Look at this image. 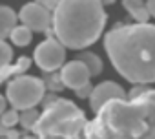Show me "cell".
Instances as JSON below:
<instances>
[{
    "label": "cell",
    "mask_w": 155,
    "mask_h": 139,
    "mask_svg": "<svg viewBox=\"0 0 155 139\" xmlns=\"http://www.w3.org/2000/svg\"><path fill=\"white\" fill-rule=\"evenodd\" d=\"M155 128V90L133 88L126 99L102 104L93 123L84 128L86 137H148Z\"/></svg>",
    "instance_id": "cell-1"
},
{
    "label": "cell",
    "mask_w": 155,
    "mask_h": 139,
    "mask_svg": "<svg viewBox=\"0 0 155 139\" xmlns=\"http://www.w3.org/2000/svg\"><path fill=\"white\" fill-rule=\"evenodd\" d=\"M104 48L126 81L133 84L155 83V26L148 22L117 26L106 33Z\"/></svg>",
    "instance_id": "cell-2"
},
{
    "label": "cell",
    "mask_w": 155,
    "mask_h": 139,
    "mask_svg": "<svg viewBox=\"0 0 155 139\" xmlns=\"http://www.w3.org/2000/svg\"><path fill=\"white\" fill-rule=\"evenodd\" d=\"M53 11V33L71 49L91 46L106 26L102 0H60Z\"/></svg>",
    "instance_id": "cell-3"
},
{
    "label": "cell",
    "mask_w": 155,
    "mask_h": 139,
    "mask_svg": "<svg viewBox=\"0 0 155 139\" xmlns=\"http://www.w3.org/2000/svg\"><path fill=\"white\" fill-rule=\"evenodd\" d=\"M88 124L84 112L68 99H53L40 114L33 134L37 137H79Z\"/></svg>",
    "instance_id": "cell-4"
},
{
    "label": "cell",
    "mask_w": 155,
    "mask_h": 139,
    "mask_svg": "<svg viewBox=\"0 0 155 139\" xmlns=\"http://www.w3.org/2000/svg\"><path fill=\"white\" fill-rule=\"evenodd\" d=\"M46 95V83L38 77L29 75H15V79L8 84L6 97L13 108L26 110L31 106H37Z\"/></svg>",
    "instance_id": "cell-5"
},
{
    "label": "cell",
    "mask_w": 155,
    "mask_h": 139,
    "mask_svg": "<svg viewBox=\"0 0 155 139\" xmlns=\"http://www.w3.org/2000/svg\"><path fill=\"white\" fill-rule=\"evenodd\" d=\"M66 60V46L58 39H46L35 49V62L44 72H55Z\"/></svg>",
    "instance_id": "cell-6"
},
{
    "label": "cell",
    "mask_w": 155,
    "mask_h": 139,
    "mask_svg": "<svg viewBox=\"0 0 155 139\" xmlns=\"http://www.w3.org/2000/svg\"><path fill=\"white\" fill-rule=\"evenodd\" d=\"M18 19L22 20V24H26L33 31H48L51 28V24H53L51 9L42 6V4H38V2L26 4L20 9Z\"/></svg>",
    "instance_id": "cell-7"
},
{
    "label": "cell",
    "mask_w": 155,
    "mask_h": 139,
    "mask_svg": "<svg viewBox=\"0 0 155 139\" xmlns=\"http://www.w3.org/2000/svg\"><path fill=\"white\" fill-rule=\"evenodd\" d=\"M90 77H91V72L90 68L81 60H71L68 64H62V70H60V79L64 83V86L71 88V90H79L81 86L88 84L90 83Z\"/></svg>",
    "instance_id": "cell-8"
},
{
    "label": "cell",
    "mask_w": 155,
    "mask_h": 139,
    "mask_svg": "<svg viewBox=\"0 0 155 139\" xmlns=\"http://www.w3.org/2000/svg\"><path fill=\"white\" fill-rule=\"evenodd\" d=\"M126 97L128 95L120 84H117L113 81H106V83H101L99 86L93 88V92L90 95V106L93 112H99L104 103H108L111 99H126Z\"/></svg>",
    "instance_id": "cell-9"
},
{
    "label": "cell",
    "mask_w": 155,
    "mask_h": 139,
    "mask_svg": "<svg viewBox=\"0 0 155 139\" xmlns=\"http://www.w3.org/2000/svg\"><path fill=\"white\" fill-rule=\"evenodd\" d=\"M122 6L131 15V19H135L137 22H148L151 17L146 0H122Z\"/></svg>",
    "instance_id": "cell-10"
},
{
    "label": "cell",
    "mask_w": 155,
    "mask_h": 139,
    "mask_svg": "<svg viewBox=\"0 0 155 139\" xmlns=\"http://www.w3.org/2000/svg\"><path fill=\"white\" fill-rule=\"evenodd\" d=\"M17 20H18V15L8 8V6H0V39H6L13 28L17 26Z\"/></svg>",
    "instance_id": "cell-11"
},
{
    "label": "cell",
    "mask_w": 155,
    "mask_h": 139,
    "mask_svg": "<svg viewBox=\"0 0 155 139\" xmlns=\"http://www.w3.org/2000/svg\"><path fill=\"white\" fill-rule=\"evenodd\" d=\"M9 37H11V42L15 44V46H28L29 42H31V39H33V29L31 28H28L26 24H22V26H15L13 28V31L9 33Z\"/></svg>",
    "instance_id": "cell-12"
},
{
    "label": "cell",
    "mask_w": 155,
    "mask_h": 139,
    "mask_svg": "<svg viewBox=\"0 0 155 139\" xmlns=\"http://www.w3.org/2000/svg\"><path fill=\"white\" fill-rule=\"evenodd\" d=\"M88 68H90V72H91V75H99L101 72H102V60L95 55V53H91V51H84V53H81V57H79Z\"/></svg>",
    "instance_id": "cell-13"
},
{
    "label": "cell",
    "mask_w": 155,
    "mask_h": 139,
    "mask_svg": "<svg viewBox=\"0 0 155 139\" xmlns=\"http://www.w3.org/2000/svg\"><path fill=\"white\" fill-rule=\"evenodd\" d=\"M20 112H22V114H20V124H22L26 130H33L35 124H37V121H38V117H40V114L37 112V108L31 106V108L20 110Z\"/></svg>",
    "instance_id": "cell-14"
},
{
    "label": "cell",
    "mask_w": 155,
    "mask_h": 139,
    "mask_svg": "<svg viewBox=\"0 0 155 139\" xmlns=\"http://www.w3.org/2000/svg\"><path fill=\"white\" fill-rule=\"evenodd\" d=\"M11 59H13V49H11V46H9L4 39H0V72H2L4 68L9 66Z\"/></svg>",
    "instance_id": "cell-15"
},
{
    "label": "cell",
    "mask_w": 155,
    "mask_h": 139,
    "mask_svg": "<svg viewBox=\"0 0 155 139\" xmlns=\"http://www.w3.org/2000/svg\"><path fill=\"white\" fill-rule=\"evenodd\" d=\"M0 121H2L6 126H9V128H13L17 123H20V114H18V110L17 108H13V110H4V114L0 115Z\"/></svg>",
    "instance_id": "cell-16"
},
{
    "label": "cell",
    "mask_w": 155,
    "mask_h": 139,
    "mask_svg": "<svg viewBox=\"0 0 155 139\" xmlns=\"http://www.w3.org/2000/svg\"><path fill=\"white\" fill-rule=\"evenodd\" d=\"M46 77V84L49 86V88H53V90H58V88H62L64 86V83H62V79H60V75H44Z\"/></svg>",
    "instance_id": "cell-17"
},
{
    "label": "cell",
    "mask_w": 155,
    "mask_h": 139,
    "mask_svg": "<svg viewBox=\"0 0 155 139\" xmlns=\"http://www.w3.org/2000/svg\"><path fill=\"white\" fill-rule=\"evenodd\" d=\"M91 92H93V86H91L90 83H88V84H84V86H81L79 90H75L77 97H81V99H90Z\"/></svg>",
    "instance_id": "cell-18"
},
{
    "label": "cell",
    "mask_w": 155,
    "mask_h": 139,
    "mask_svg": "<svg viewBox=\"0 0 155 139\" xmlns=\"http://www.w3.org/2000/svg\"><path fill=\"white\" fill-rule=\"evenodd\" d=\"M35 2H38V4H42V6H46V8H49V9H55L60 0H35Z\"/></svg>",
    "instance_id": "cell-19"
},
{
    "label": "cell",
    "mask_w": 155,
    "mask_h": 139,
    "mask_svg": "<svg viewBox=\"0 0 155 139\" xmlns=\"http://www.w3.org/2000/svg\"><path fill=\"white\" fill-rule=\"evenodd\" d=\"M8 132H9V126H6L2 121H0V137H8Z\"/></svg>",
    "instance_id": "cell-20"
},
{
    "label": "cell",
    "mask_w": 155,
    "mask_h": 139,
    "mask_svg": "<svg viewBox=\"0 0 155 139\" xmlns=\"http://www.w3.org/2000/svg\"><path fill=\"white\" fill-rule=\"evenodd\" d=\"M146 4H148V9H150L151 17H155V0H146Z\"/></svg>",
    "instance_id": "cell-21"
},
{
    "label": "cell",
    "mask_w": 155,
    "mask_h": 139,
    "mask_svg": "<svg viewBox=\"0 0 155 139\" xmlns=\"http://www.w3.org/2000/svg\"><path fill=\"white\" fill-rule=\"evenodd\" d=\"M6 99H8V97L0 95V115H2V114H4V110H6Z\"/></svg>",
    "instance_id": "cell-22"
},
{
    "label": "cell",
    "mask_w": 155,
    "mask_h": 139,
    "mask_svg": "<svg viewBox=\"0 0 155 139\" xmlns=\"http://www.w3.org/2000/svg\"><path fill=\"white\" fill-rule=\"evenodd\" d=\"M148 137H155V128H153V130H151V132L148 134Z\"/></svg>",
    "instance_id": "cell-23"
},
{
    "label": "cell",
    "mask_w": 155,
    "mask_h": 139,
    "mask_svg": "<svg viewBox=\"0 0 155 139\" xmlns=\"http://www.w3.org/2000/svg\"><path fill=\"white\" fill-rule=\"evenodd\" d=\"M102 2H104V4H111V2H113V0H102Z\"/></svg>",
    "instance_id": "cell-24"
}]
</instances>
